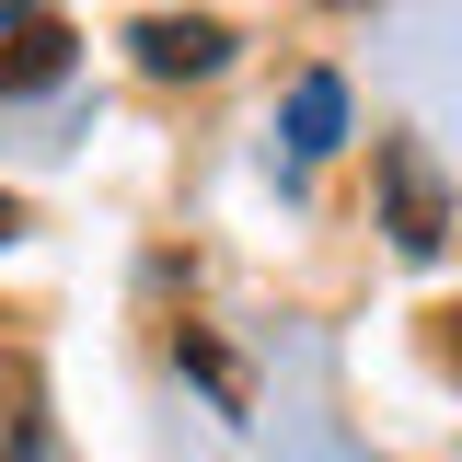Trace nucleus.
Returning a JSON list of instances; mask_svg holds the SVG:
<instances>
[{"instance_id":"7ed1b4c3","label":"nucleus","mask_w":462,"mask_h":462,"mask_svg":"<svg viewBox=\"0 0 462 462\" xmlns=\"http://www.w3.org/2000/svg\"><path fill=\"white\" fill-rule=\"evenodd\" d=\"M58 69H69V35L23 12V23H12V58H0V93H35V81H58Z\"/></svg>"},{"instance_id":"39448f33","label":"nucleus","mask_w":462,"mask_h":462,"mask_svg":"<svg viewBox=\"0 0 462 462\" xmlns=\"http://www.w3.org/2000/svg\"><path fill=\"white\" fill-rule=\"evenodd\" d=\"M12 231H23V220H12V197H0V243H12Z\"/></svg>"},{"instance_id":"f257e3e1","label":"nucleus","mask_w":462,"mask_h":462,"mask_svg":"<svg viewBox=\"0 0 462 462\" xmlns=\"http://www.w3.org/2000/svg\"><path fill=\"white\" fill-rule=\"evenodd\" d=\"M127 47H139V69H162V81H197V69H220V58H231V23H208V12H197V23L151 12Z\"/></svg>"},{"instance_id":"20e7f679","label":"nucleus","mask_w":462,"mask_h":462,"mask_svg":"<svg viewBox=\"0 0 462 462\" xmlns=\"http://www.w3.org/2000/svg\"><path fill=\"white\" fill-rule=\"evenodd\" d=\"M393 243L416 254V266L439 254V197H428V173H416V162H393Z\"/></svg>"},{"instance_id":"423d86ee","label":"nucleus","mask_w":462,"mask_h":462,"mask_svg":"<svg viewBox=\"0 0 462 462\" xmlns=\"http://www.w3.org/2000/svg\"><path fill=\"white\" fill-rule=\"evenodd\" d=\"M12 23H23V12H0V47H12Z\"/></svg>"},{"instance_id":"f03ea898","label":"nucleus","mask_w":462,"mask_h":462,"mask_svg":"<svg viewBox=\"0 0 462 462\" xmlns=\"http://www.w3.org/2000/svg\"><path fill=\"white\" fill-rule=\"evenodd\" d=\"M289 162H324V151H346V81L336 69H300V81H289Z\"/></svg>"}]
</instances>
